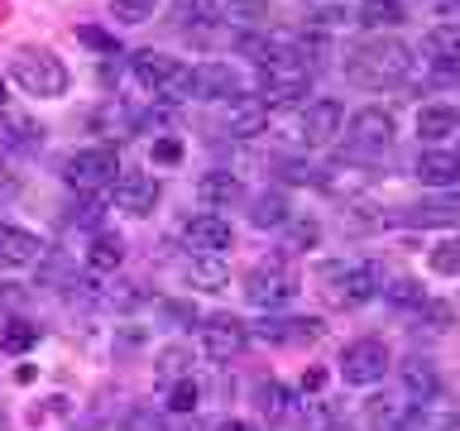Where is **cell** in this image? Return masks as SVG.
I'll use <instances>...</instances> for the list:
<instances>
[{"label": "cell", "mask_w": 460, "mask_h": 431, "mask_svg": "<svg viewBox=\"0 0 460 431\" xmlns=\"http://www.w3.org/2000/svg\"><path fill=\"white\" fill-rule=\"evenodd\" d=\"M355 20L365 29H394V24H402V5L398 0H359Z\"/></svg>", "instance_id": "cell-32"}, {"label": "cell", "mask_w": 460, "mask_h": 431, "mask_svg": "<svg viewBox=\"0 0 460 431\" xmlns=\"http://www.w3.org/2000/svg\"><path fill=\"white\" fill-rule=\"evenodd\" d=\"M422 316H427L437 330H446V326L456 321V307H451V302H422Z\"/></svg>", "instance_id": "cell-44"}, {"label": "cell", "mask_w": 460, "mask_h": 431, "mask_svg": "<svg viewBox=\"0 0 460 431\" xmlns=\"http://www.w3.org/2000/svg\"><path fill=\"white\" fill-rule=\"evenodd\" d=\"M244 297L254 302V307H288V302L297 297V278L293 268L283 264V259H264V264H254L244 273Z\"/></svg>", "instance_id": "cell-6"}, {"label": "cell", "mask_w": 460, "mask_h": 431, "mask_svg": "<svg viewBox=\"0 0 460 431\" xmlns=\"http://www.w3.org/2000/svg\"><path fill=\"white\" fill-rule=\"evenodd\" d=\"M235 53H240V57H254V63H264V57L273 53V43H269V39H259L254 29H244V34L235 39Z\"/></svg>", "instance_id": "cell-40"}, {"label": "cell", "mask_w": 460, "mask_h": 431, "mask_svg": "<svg viewBox=\"0 0 460 431\" xmlns=\"http://www.w3.org/2000/svg\"><path fill=\"white\" fill-rule=\"evenodd\" d=\"M437 393H441L437 369H431L427 359H402V398H408L412 408H427V402H437Z\"/></svg>", "instance_id": "cell-17"}, {"label": "cell", "mask_w": 460, "mask_h": 431, "mask_svg": "<svg viewBox=\"0 0 460 431\" xmlns=\"http://www.w3.org/2000/svg\"><path fill=\"white\" fill-rule=\"evenodd\" d=\"M43 259V240L34 230H20V225H0V264L5 268H29Z\"/></svg>", "instance_id": "cell-16"}, {"label": "cell", "mask_w": 460, "mask_h": 431, "mask_svg": "<svg viewBox=\"0 0 460 431\" xmlns=\"http://www.w3.org/2000/svg\"><path fill=\"white\" fill-rule=\"evenodd\" d=\"M182 154H187V149H182V139H178V135H158V139L149 144V158H154L158 168H178V163H182Z\"/></svg>", "instance_id": "cell-36"}, {"label": "cell", "mask_w": 460, "mask_h": 431, "mask_svg": "<svg viewBox=\"0 0 460 431\" xmlns=\"http://www.w3.org/2000/svg\"><path fill=\"white\" fill-rule=\"evenodd\" d=\"M365 408H369V422L379 427V431H398V427H408L412 417H417V408L402 393H374Z\"/></svg>", "instance_id": "cell-21"}, {"label": "cell", "mask_w": 460, "mask_h": 431, "mask_svg": "<svg viewBox=\"0 0 460 431\" xmlns=\"http://www.w3.org/2000/svg\"><path fill=\"white\" fill-rule=\"evenodd\" d=\"M388 345L384 340H374V336H365V340H350L345 345V355H341V379L345 383H355V388H374L388 374Z\"/></svg>", "instance_id": "cell-7"}, {"label": "cell", "mask_w": 460, "mask_h": 431, "mask_svg": "<svg viewBox=\"0 0 460 431\" xmlns=\"http://www.w3.org/2000/svg\"><path fill=\"white\" fill-rule=\"evenodd\" d=\"M216 14H221L226 24H235V29H259L269 20V0H221Z\"/></svg>", "instance_id": "cell-31"}, {"label": "cell", "mask_w": 460, "mask_h": 431, "mask_svg": "<svg viewBox=\"0 0 460 431\" xmlns=\"http://www.w3.org/2000/svg\"><path fill=\"white\" fill-rule=\"evenodd\" d=\"M168 408H172V412H192V408H197V383H192V379L172 383V388H168Z\"/></svg>", "instance_id": "cell-41"}, {"label": "cell", "mask_w": 460, "mask_h": 431, "mask_svg": "<svg viewBox=\"0 0 460 431\" xmlns=\"http://www.w3.org/2000/svg\"><path fill=\"white\" fill-rule=\"evenodd\" d=\"M417 178H422L427 187H437V192H451V187L460 182V154L427 149L422 158H417Z\"/></svg>", "instance_id": "cell-19"}, {"label": "cell", "mask_w": 460, "mask_h": 431, "mask_svg": "<svg viewBox=\"0 0 460 431\" xmlns=\"http://www.w3.org/2000/svg\"><path fill=\"white\" fill-rule=\"evenodd\" d=\"M341 120H345V106H341V101H331V96H322V101H312V106L302 110L297 135H302V144L322 149V144H331L341 135Z\"/></svg>", "instance_id": "cell-13"}, {"label": "cell", "mask_w": 460, "mask_h": 431, "mask_svg": "<svg viewBox=\"0 0 460 431\" xmlns=\"http://www.w3.org/2000/svg\"><path fill=\"white\" fill-rule=\"evenodd\" d=\"M115 178H120V158H115L111 144H96V149L72 154L67 168H63V182H67L77 197H101V192H111Z\"/></svg>", "instance_id": "cell-4"}, {"label": "cell", "mask_w": 460, "mask_h": 431, "mask_svg": "<svg viewBox=\"0 0 460 431\" xmlns=\"http://www.w3.org/2000/svg\"><path fill=\"white\" fill-rule=\"evenodd\" d=\"M288 221H293V216H288ZM316 244V225L312 221H293L288 225V250H312Z\"/></svg>", "instance_id": "cell-43"}, {"label": "cell", "mask_w": 460, "mask_h": 431, "mask_svg": "<svg viewBox=\"0 0 460 431\" xmlns=\"http://www.w3.org/2000/svg\"><path fill=\"white\" fill-rule=\"evenodd\" d=\"M158 321L172 326V330H182V326L197 321V307L187 297H158Z\"/></svg>", "instance_id": "cell-34"}, {"label": "cell", "mask_w": 460, "mask_h": 431, "mask_svg": "<svg viewBox=\"0 0 460 431\" xmlns=\"http://www.w3.org/2000/svg\"><path fill=\"white\" fill-rule=\"evenodd\" d=\"M92 125H96V135H106V139H129V135H135V125H139V115H135L129 101L111 96L106 106L92 115Z\"/></svg>", "instance_id": "cell-22"}, {"label": "cell", "mask_w": 460, "mask_h": 431, "mask_svg": "<svg viewBox=\"0 0 460 431\" xmlns=\"http://www.w3.org/2000/svg\"><path fill=\"white\" fill-rule=\"evenodd\" d=\"M279 182H312V168L302 158H279Z\"/></svg>", "instance_id": "cell-45"}, {"label": "cell", "mask_w": 460, "mask_h": 431, "mask_svg": "<svg viewBox=\"0 0 460 431\" xmlns=\"http://www.w3.org/2000/svg\"><path fill=\"white\" fill-rule=\"evenodd\" d=\"M216 431H254V427H250V422H235V417H230V422H221Z\"/></svg>", "instance_id": "cell-47"}, {"label": "cell", "mask_w": 460, "mask_h": 431, "mask_svg": "<svg viewBox=\"0 0 460 431\" xmlns=\"http://www.w3.org/2000/svg\"><path fill=\"white\" fill-rule=\"evenodd\" d=\"M297 402V393L293 388H283V383H264L259 388V408H264L269 417H283V408H293Z\"/></svg>", "instance_id": "cell-37"}, {"label": "cell", "mask_w": 460, "mask_h": 431, "mask_svg": "<svg viewBox=\"0 0 460 431\" xmlns=\"http://www.w3.org/2000/svg\"><path fill=\"white\" fill-rule=\"evenodd\" d=\"M288 197L283 192H264V197H254L250 201V225L254 230H279V225H288Z\"/></svg>", "instance_id": "cell-30"}, {"label": "cell", "mask_w": 460, "mask_h": 431, "mask_svg": "<svg viewBox=\"0 0 460 431\" xmlns=\"http://www.w3.org/2000/svg\"><path fill=\"white\" fill-rule=\"evenodd\" d=\"M412 72V53L402 39H365L355 43L350 57H345V77L365 92H388Z\"/></svg>", "instance_id": "cell-1"}, {"label": "cell", "mask_w": 460, "mask_h": 431, "mask_svg": "<svg viewBox=\"0 0 460 431\" xmlns=\"http://www.w3.org/2000/svg\"><path fill=\"white\" fill-rule=\"evenodd\" d=\"M254 77H259V92H264V101L273 106V101H297L307 96L312 86V67L302 63L297 53H288L273 43V53L264 57V63H254Z\"/></svg>", "instance_id": "cell-3"}, {"label": "cell", "mask_w": 460, "mask_h": 431, "mask_svg": "<svg viewBox=\"0 0 460 431\" xmlns=\"http://www.w3.org/2000/svg\"><path fill=\"white\" fill-rule=\"evenodd\" d=\"M182 240L192 254H221L230 250V221L221 211H197L182 221Z\"/></svg>", "instance_id": "cell-11"}, {"label": "cell", "mask_w": 460, "mask_h": 431, "mask_svg": "<svg viewBox=\"0 0 460 431\" xmlns=\"http://www.w3.org/2000/svg\"><path fill=\"white\" fill-rule=\"evenodd\" d=\"M158 0H111V10H115V20H125V24H144L154 14Z\"/></svg>", "instance_id": "cell-39"}, {"label": "cell", "mask_w": 460, "mask_h": 431, "mask_svg": "<svg viewBox=\"0 0 460 431\" xmlns=\"http://www.w3.org/2000/svg\"><path fill=\"white\" fill-rule=\"evenodd\" d=\"M388 144H394V115L379 110V106H365V110H355L350 115V129H345V149L350 154H384Z\"/></svg>", "instance_id": "cell-9"}, {"label": "cell", "mask_w": 460, "mask_h": 431, "mask_svg": "<svg viewBox=\"0 0 460 431\" xmlns=\"http://www.w3.org/2000/svg\"><path fill=\"white\" fill-rule=\"evenodd\" d=\"M379 293L394 302V307H422L427 293H422V283L417 278H388V287H379Z\"/></svg>", "instance_id": "cell-35"}, {"label": "cell", "mask_w": 460, "mask_h": 431, "mask_svg": "<svg viewBox=\"0 0 460 431\" xmlns=\"http://www.w3.org/2000/svg\"><path fill=\"white\" fill-rule=\"evenodd\" d=\"M10 77L20 82V92L24 96H63L67 92V67H63V57H58L53 48H14L10 57Z\"/></svg>", "instance_id": "cell-2"}, {"label": "cell", "mask_w": 460, "mask_h": 431, "mask_svg": "<svg viewBox=\"0 0 460 431\" xmlns=\"http://www.w3.org/2000/svg\"><path fill=\"white\" fill-rule=\"evenodd\" d=\"M322 388H326V369H307V374H302V393H322Z\"/></svg>", "instance_id": "cell-46"}, {"label": "cell", "mask_w": 460, "mask_h": 431, "mask_svg": "<svg viewBox=\"0 0 460 431\" xmlns=\"http://www.w3.org/2000/svg\"><path fill=\"white\" fill-rule=\"evenodd\" d=\"M427 264L437 268V273H446V278H451V273H460V240H441L437 250L427 254Z\"/></svg>", "instance_id": "cell-38"}, {"label": "cell", "mask_w": 460, "mask_h": 431, "mask_svg": "<svg viewBox=\"0 0 460 431\" xmlns=\"http://www.w3.org/2000/svg\"><path fill=\"white\" fill-rule=\"evenodd\" d=\"M192 96L197 101H235L240 96V77L226 63H201L192 67Z\"/></svg>", "instance_id": "cell-15"}, {"label": "cell", "mask_w": 460, "mask_h": 431, "mask_svg": "<svg viewBox=\"0 0 460 431\" xmlns=\"http://www.w3.org/2000/svg\"><path fill=\"white\" fill-rule=\"evenodd\" d=\"M412 225H460V192H431L408 211Z\"/></svg>", "instance_id": "cell-23"}, {"label": "cell", "mask_w": 460, "mask_h": 431, "mask_svg": "<svg viewBox=\"0 0 460 431\" xmlns=\"http://www.w3.org/2000/svg\"><path fill=\"white\" fill-rule=\"evenodd\" d=\"M187 278H192V287H201V293H221L230 283V268H226L221 254H192L187 259Z\"/></svg>", "instance_id": "cell-26"}, {"label": "cell", "mask_w": 460, "mask_h": 431, "mask_svg": "<svg viewBox=\"0 0 460 431\" xmlns=\"http://www.w3.org/2000/svg\"><path fill=\"white\" fill-rule=\"evenodd\" d=\"M168 67H172V57H164L158 48H139V53H129V72H135L139 86H144V92H154V96H158V86H164Z\"/></svg>", "instance_id": "cell-28"}, {"label": "cell", "mask_w": 460, "mask_h": 431, "mask_svg": "<svg viewBox=\"0 0 460 431\" xmlns=\"http://www.w3.org/2000/svg\"><path fill=\"white\" fill-rule=\"evenodd\" d=\"M187 374H192V355H187V345H164V350H158V365H154V383L168 388L172 383H182Z\"/></svg>", "instance_id": "cell-27"}, {"label": "cell", "mask_w": 460, "mask_h": 431, "mask_svg": "<svg viewBox=\"0 0 460 431\" xmlns=\"http://www.w3.org/2000/svg\"><path fill=\"white\" fill-rule=\"evenodd\" d=\"M244 345H250V326H244L240 316L216 312V316L201 321V350H207L211 365H230V359H240Z\"/></svg>", "instance_id": "cell-8"}, {"label": "cell", "mask_w": 460, "mask_h": 431, "mask_svg": "<svg viewBox=\"0 0 460 431\" xmlns=\"http://www.w3.org/2000/svg\"><path fill=\"white\" fill-rule=\"evenodd\" d=\"M111 201L125 216H149L158 207V178L154 172H120L111 187Z\"/></svg>", "instance_id": "cell-12"}, {"label": "cell", "mask_w": 460, "mask_h": 431, "mask_svg": "<svg viewBox=\"0 0 460 431\" xmlns=\"http://www.w3.org/2000/svg\"><path fill=\"white\" fill-rule=\"evenodd\" d=\"M0 110H5V82H0Z\"/></svg>", "instance_id": "cell-48"}, {"label": "cell", "mask_w": 460, "mask_h": 431, "mask_svg": "<svg viewBox=\"0 0 460 431\" xmlns=\"http://www.w3.org/2000/svg\"><path fill=\"white\" fill-rule=\"evenodd\" d=\"M316 172V187L322 192H331V197H355V192H365L369 187V178L374 172L365 168V163H350V158H336V163H326V168H312Z\"/></svg>", "instance_id": "cell-14"}, {"label": "cell", "mask_w": 460, "mask_h": 431, "mask_svg": "<svg viewBox=\"0 0 460 431\" xmlns=\"http://www.w3.org/2000/svg\"><path fill=\"white\" fill-rule=\"evenodd\" d=\"M34 340H39L34 321H5V326H0V350H10V355H24Z\"/></svg>", "instance_id": "cell-33"}, {"label": "cell", "mask_w": 460, "mask_h": 431, "mask_svg": "<svg viewBox=\"0 0 460 431\" xmlns=\"http://www.w3.org/2000/svg\"><path fill=\"white\" fill-rule=\"evenodd\" d=\"M230 135L235 139H254V135H264V125H269V101L264 96H235L230 101Z\"/></svg>", "instance_id": "cell-18"}, {"label": "cell", "mask_w": 460, "mask_h": 431, "mask_svg": "<svg viewBox=\"0 0 460 431\" xmlns=\"http://www.w3.org/2000/svg\"><path fill=\"white\" fill-rule=\"evenodd\" d=\"M120 264H125V240L106 235V230L92 235V244H86V268H92V273H115Z\"/></svg>", "instance_id": "cell-29"}, {"label": "cell", "mask_w": 460, "mask_h": 431, "mask_svg": "<svg viewBox=\"0 0 460 431\" xmlns=\"http://www.w3.org/2000/svg\"><path fill=\"white\" fill-rule=\"evenodd\" d=\"M197 197L216 211V207H230V201H240V197H244V187H240L235 172L211 168V172H201V178H197Z\"/></svg>", "instance_id": "cell-25"}, {"label": "cell", "mask_w": 460, "mask_h": 431, "mask_svg": "<svg viewBox=\"0 0 460 431\" xmlns=\"http://www.w3.org/2000/svg\"><path fill=\"white\" fill-rule=\"evenodd\" d=\"M0 431H5V417H0Z\"/></svg>", "instance_id": "cell-49"}, {"label": "cell", "mask_w": 460, "mask_h": 431, "mask_svg": "<svg viewBox=\"0 0 460 431\" xmlns=\"http://www.w3.org/2000/svg\"><path fill=\"white\" fill-rule=\"evenodd\" d=\"M77 43H86V48H96V53H115V48H120V43H115L106 29H96V24H82L77 29Z\"/></svg>", "instance_id": "cell-42"}, {"label": "cell", "mask_w": 460, "mask_h": 431, "mask_svg": "<svg viewBox=\"0 0 460 431\" xmlns=\"http://www.w3.org/2000/svg\"><path fill=\"white\" fill-rule=\"evenodd\" d=\"M460 129V110L446 106V101H431V106L417 110V135H422L431 149H441V139H451Z\"/></svg>", "instance_id": "cell-20"}, {"label": "cell", "mask_w": 460, "mask_h": 431, "mask_svg": "<svg viewBox=\"0 0 460 431\" xmlns=\"http://www.w3.org/2000/svg\"><path fill=\"white\" fill-rule=\"evenodd\" d=\"M322 330L326 326L316 316H264V321L250 326V336L269 340V345H312V340H322Z\"/></svg>", "instance_id": "cell-10"}, {"label": "cell", "mask_w": 460, "mask_h": 431, "mask_svg": "<svg viewBox=\"0 0 460 431\" xmlns=\"http://www.w3.org/2000/svg\"><path fill=\"white\" fill-rule=\"evenodd\" d=\"M379 293V268L374 264H326L322 268V297L331 307H359Z\"/></svg>", "instance_id": "cell-5"}, {"label": "cell", "mask_w": 460, "mask_h": 431, "mask_svg": "<svg viewBox=\"0 0 460 431\" xmlns=\"http://www.w3.org/2000/svg\"><path fill=\"white\" fill-rule=\"evenodd\" d=\"M427 57H431V67H446V72H460V24H437L427 34Z\"/></svg>", "instance_id": "cell-24"}]
</instances>
